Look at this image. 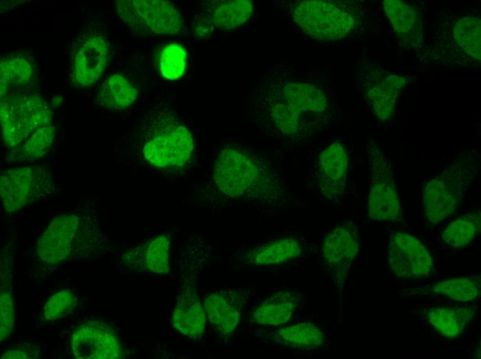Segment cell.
<instances>
[{"instance_id": "obj_1", "label": "cell", "mask_w": 481, "mask_h": 359, "mask_svg": "<svg viewBox=\"0 0 481 359\" xmlns=\"http://www.w3.org/2000/svg\"><path fill=\"white\" fill-rule=\"evenodd\" d=\"M331 113V101L319 81L286 70L266 75L249 104L253 124L285 143L312 137L327 124Z\"/></svg>"}, {"instance_id": "obj_2", "label": "cell", "mask_w": 481, "mask_h": 359, "mask_svg": "<svg viewBox=\"0 0 481 359\" xmlns=\"http://www.w3.org/2000/svg\"><path fill=\"white\" fill-rule=\"evenodd\" d=\"M211 183L226 199L281 206L289 196L270 162L236 145H228L218 153L211 170Z\"/></svg>"}, {"instance_id": "obj_3", "label": "cell", "mask_w": 481, "mask_h": 359, "mask_svg": "<svg viewBox=\"0 0 481 359\" xmlns=\"http://www.w3.org/2000/svg\"><path fill=\"white\" fill-rule=\"evenodd\" d=\"M106 238L95 215L86 209L53 217L37 239L35 254L49 268L104 251Z\"/></svg>"}, {"instance_id": "obj_4", "label": "cell", "mask_w": 481, "mask_h": 359, "mask_svg": "<svg viewBox=\"0 0 481 359\" xmlns=\"http://www.w3.org/2000/svg\"><path fill=\"white\" fill-rule=\"evenodd\" d=\"M138 141L140 156L154 168L177 171L192 162L195 147L193 135L170 110L149 112L140 124Z\"/></svg>"}, {"instance_id": "obj_5", "label": "cell", "mask_w": 481, "mask_h": 359, "mask_svg": "<svg viewBox=\"0 0 481 359\" xmlns=\"http://www.w3.org/2000/svg\"><path fill=\"white\" fill-rule=\"evenodd\" d=\"M290 11L296 25L305 35L319 41L341 39L359 23L357 11L343 1H297Z\"/></svg>"}, {"instance_id": "obj_6", "label": "cell", "mask_w": 481, "mask_h": 359, "mask_svg": "<svg viewBox=\"0 0 481 359\" xmlns=\"http://www.w3.org/2000/svg\"><path fill=\"white\" fill-rule=\"evenodd\" d=\"M0 107L2 138L10 148L20 145L39 128L51 124L53 120L47 102L29 89L1 95Z\"/></svg>"}, {"instance_id": "obj_7", "label": "cell", "mask_w": 481, "mask_h": 359, "mask_svg": "<svg viewBox=\"0 0 481 359\" xmlns=\"http://www.w3.org/2000/svg\"><path fill=\"white\" fill-rule=\"evenodd\" d=\"M70 80L77 88L93 86L110 58V43L104 30L91 23L77 33L68 50Z\"/></svg>"}, {"instance_id": "obj_8", "label": "cell", "mask_w": 481, "mask_h": 359, "mask_svg": "<svg viewBox=\"0 0 481 359\" xmlns=\"http://www.w3.org/2000/svg\"><path fill=\"white\" fill-rule=\"evenodd\" d=\"M57 184L46 166H19L3 171L0 175L1 201L6 212H17L53 194Z\"/></svg>"}, {"instance_id": "obj_9", "label": "cell", "mask_w": 481, "mask_h": 359, "mask_svg": "<svg viewBox=\"0 0 481 359\" xmlns=\"http://www.w3.org/2000/svg\"><path fill=\"white\" fill-rule=\"evenodd\" d=\"M117 13L136 35H176L185 32L183 18L176 6L162 0H117Z\"/></svg>"}, {"instance_id": "obj_10", "label": "cell", "mask_w": 481, "mask_h": 359, "mask_svg": "<svg viewBox=\"0 0 481 359\" xmlns=\"http://www.w3.org/2000/svg\"><path fill=\"white\" fill-rule=\"evenodd\" d=\"M472 177L465 164L455 162L428 182L422 196L426 220L437 224L455 215Z\"/></svg>"}, {"instance_id": "obj_11", "label": "cell", "mask_w": 481, "mask_h": 359, "mask_svg": "<svg viewBox=\"0 0 481 359\" xmlns=\"http://www.w3.org/2000/svg\"><path fill=\"white\" fill-rule=\"evenodd\" d=\"M368 217L373 221L397 222L401 217V204L389 162L375 144L368 145Z\"/></svg>"}, {"instance_id": "obj_12", "label": "cell", "mask_w": 481, "mask_h": 359, "mask_svg": "<svg viewBox=\"0 0 481 359\" xmlns=\"http://www.w3.org/2000/svg\"><path fill=\"white\" fill-rule=\"evenodd\" d=\"M360 248L358 229L346 220L328 233L322 243L326 268L339 291L344 287L350 267Z\"/></svg>"}, {"instance_id": "obj_13", "label": "cell", "mask_w": 481, "mask_h": 359, "mask_svg": "<svg viewBox=\"0 0 481 359\" xmlns=\"http://www.w3.org/2000/svg\"><path fill=\"white\" fill-rule=\"evenodd\" d=\"M387 263L399 278L418 279L428 276L434 268L432 255L417 237L404 232L391 234Z\"/></svg>"}, {"instance_id": "obj_14", "label": "cell", "mask_w": 481, "mask_h": 359, "mask_svg": "<svg viewBox=\"0 0 481 359\" xmlns=\"http://www.w3.org/2000/svg\"><path fill=\"white\" fill-rule=\"evenodd\" d=\"M70 349L78 359H117L122 349L114 331L107 324L90 320L77 327L71 333Z\"/></svg>"}, {"instance_id": "obj_15", "label": "cell", "mask_w": 481, "mask_h": 359, "mask_svg": "<svg viewBox=\"0 0 481 359\" xmlns=\"http://www.w3.org/2000/svg\"><path fill=\"white\" fill-rule=\"evenodd\" d=\"M348 168V156L342 142L334 141L320 153L316 175L320 192L326 198L335 200L344 193Z\"/></svg>"}, {"instance_id": "obj_16", "label": "cell", "mask_w": 481, "mask_h": 359, "mask_svg": "<svg viewBox=\"0 0 481 359\" xmlns=\"http://www.w3.org/2000/svg\"><path fill=\"white\" fill-rule=\"evenodd\" d=\"M378 68L370 69L362 78L364 93L375 115L381 121L390 119L400 90L405 86L404 77L386 74Z\"/></svg>"}, {"instance_id": "obj_17", "label": "cell", "mask_w": 481, "mask_h": 359, "mask_svg": "<svg viewBox=\"0 0 481 359\" xmlns=\"http://www.w3.org/2000/svg\"><path fill=\"white\" fill-rule=\"evenodd\" d=\"M244 302L243 296L236 291L219 290L206 297L203 307L212 327L222 336L228 337L240 322Z\"/></svg>"}, {"instance_id": "obj_18", "label": "cell", "mask_w": 481, "mask_h": 359, "mask_svg": "<svg viewBox=\"0 0 481 359\" xmlns=\"http://www.w3.org/2000/svg\"><path fill=\"white\" fill-rule=\"evenodd\" d=\"M445 39L448 53L456 62L471 64L480 62V20L478 17H465L458 20Z\"/></svg>"}, {"instance_id": "obj_19", "label": "cell", "mask_w": 481, "mask_h": 359, "mask_svg": "<svg viewBox=\"0 0 481 359\" xmlns=\"http://www.w3.org/2000/svg\"><path fill=\"white\" fill-rule=\"evenodd\" d=\"M206 313L195 289L188 287L179 295L173 311L172 323L182 334L197 337L205 331Z\"/></svg>"}, {"instance_id": "obj_20", "label": "cell", "mask_w": 481, "mask_h": 359, "mask_svg": "<svg viewBox=\"0 0 481 359\" xmlns=\"http://www.w3.org/2000/svg\"><path fill=\"white\" fill-rule=\"evenodd\" d=\"M385 12L401 41L410 47H417L422 42V26L417 10L399 0H385Z\"/></svg>"}, {"instance_id": "obj_21", "label": "cell", "mask_w": 481, "mask_h": 359, "mask_svg": "<svg viewBox=\"0 0 481 359\" xmlns=\"http://www.w3.org/2000/svg\"><path fill=\"white\" fill-rule=\"evenodd\" d=\"M302 300L294 291H281L271 295L252 313V318L262 325L279 326L287 322Z\"/></svg>"}, {"instance_id": "obj_22", "label": "cell", "mask_w": 481, "mask_h": 359, "mask_svg": "<svg viewBox=\"0 0 481 359\" xmlns=\"http://www.w3.org/2000/svg\"><path fill=\"white\" fill-rule=\"evenodd\" d=\"M477 306L431 307L426 311V318L435 331L446 338L460 336L477 311Z\"/></svg>"}, {"instance_id": "obj_23", "label": "cell", "mask_w": 481, "mask_h": 359, "mask_svg": "<svg viewBox=\"0 0 481 359\" xmlns=\"http://www.w3.org/2000/svg\"><path fill=\"white\" fill-rule=\"evenodd\" d=\"M170 240L167 235H158L125 253L124 262L142 265L149 271L164 274L169 271Z\"/></svg>"}, {"instance_id": "obj_24", "label": "cell", "mask_w": 481, "mask_h": 359, "mask_svg": "<svg viewBox=\"0 0 481 359\" xmlns=\"http://www.w3.org/2000/svg\"><path fill=\"white\" fill-rule=\"evenodd\" d=\"M302 244L293 237L267 242L249 251L245 257L247 264L256 266L278 265L301 256Z\"/></svg>"}, {"instance_id": "obj_25", "label": "cell", "mask_w": 481, "mask_h": 359, "mask_svg": "<svg viewBox=\"0 0 481 359\" xmlns=\"http://www.w3.org/2000/svg\"><path fill=\"white\" fill-rule=\"evenodd\" d=\"M271 340L276 345L299 350L321 348L325 342L321 329L310 322H299L274 331Z\"/></svg>"}, {"instance_id": "obj_26", "label": "cell", "mask_w": 481, "mask_h": 359, "mask_svg": "<svg viewBox=\"0 0 481 359\" xmlns=\"http://www.w3.org/2000/svg\"><path fill=\"white\" fill-rule=\"evenodd\" d=\"M35 68L30 59L21 53H11L0 62V93L26 90L35 80Z\"/></svg>"}, {"instance_id": "obj_27", "label": "cell", "mask_w": 481, "mask_h": 359, "mask_svg": "<svg viewBox=\"0 0 481 359\" xmlns=\"http://www.w3.org/2000/svg\"><path fill=\"white\" fill-rule=\"evenodd\" d=\"M253 13L250 1H214L207 10V18L220 30H234L245 23Z\"/></svg>"}, {"instance_id": "obj_28", "label": "cell", "mask_w": 481, "mask_h": 359, "mask_svg": "<svg viewBox=\"0 0 481 359\" xmlns=\"http://www.w3.org/2000/svg\"><path fill=\"white\" fill-rule=\"evenodd\" d=\"M138 95L123 75L115 73L104 81L97 95V103L110 110H122L135 102Z\"/></svg>"}, {"instance_id": "obj_29", "label": "cell", "mask_w": 481, "mask_h": 359, "mask_svg": "<svg viewBox=\"0 0 481 359\" xmlns=\"http://www.w3.org/2000/svg\"><path fill=\"white\" fill-rule=\"evenodd\" d=\"M55 128L52 124L43 126L18 146L11 148L6 160L13 164L33 162L45 156L53 144Z\"/></svg>"}, {"instance_id": "obj_30", "label": "cell", "mask_w": 481, "mask_h": 359, "mask_svg": "<svg viewBox=\"0 0 481 359\" xmlns=\"http://www.w3.org/2000/svg\"><path fill=\"white\" fill-rule=\"evenodd\" d=\"M481 280L476 275H469L439 282L424 291L457 302H471L480 295Z\"/></svg>"}, {"instance_id": "obj_31", "label": "cell", "mask_w": 481, "mask_h": 359, "mask_svg": "<svg viewBox=\"0 0 481 359\" xmlns=\"http://www.w3.org/2000/svg\"><path fill=\"white\" fill-rule=\"evenodd\" d=\"M480 229V212L471 213L451 222L442 232L441 237L447 245L462 249L474 240Z\"/></svg>"}, {"instance_id": "obj_32", "label": "cell", "mask_w": 481, "mask_h": 359, "mask_svg": "<svg viewBox=\"0 0 481 359\" xmlns=\"http://www.w3.org/2000/svg\"><path fill=\"white\" fill-rule=\"evenodd\" d=\"M9 260L1 258L0 339L5 340L13 331L15 325L14 300L11 288Z\"/></svg>"}, {"instance_id": "obj_33", "label": "cell", "mask_w": 481, "mask_h": 359, "mask_svg": "<svg viewBox=\"0 0 481 359\" xmlns=\"http://www.w3.org/2000/svg\"><path fill=\"white\" fill-rule=\"evenodd\" d=\"M187 52L179 44L171 43L164 47L160 56L161 75L168 80L180 78L185 70Z\"/></svg>"}, {"instance_id": "obj_34", "label": "cell", "mask_w": 481, "mask_h": 359, "mask_svg": "<svg viewBox=\"0 0 481 359\" xmlns=\"http://www.w3.org/2000/svg\"><path fill=\"white\" fill-rule=\"evenodd\" d=\"M77 298L70 289H62L51 295L43 307V316L46 320L53 321L62 318L75 309Z\"/></svg>"}, {"instance_id": "obj_35", "label": "cell", "mask_w": 481, "mask_h": 359, "mask_svg": "<svg viewBox=\"0 0 481 359\" xmlns=\"http://www.w3.org/2000/svg\"><path fill=\"white\" fill-rule=\"evenodd\" d=\"M40 355L39 347L33 344H23L4 352L1 358L4 359H35Z\"/></svg>"}]
</instances>
